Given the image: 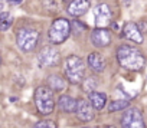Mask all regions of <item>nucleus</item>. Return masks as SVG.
<instances>
[{
	"mask_svg": "<svg viewBox=\"0 0 147 128\" xmlns=\"http://www.w3.org/2000/svg\"><path fill=\"white\" fill-rule=\"evenodd\" d=\"M117 59L120 65L128 71H141L146 65V59L143 53L138 49L133 46H127V45H123L118 48Z\"/></svg>",
	"mask_w": 147,
	"mask_h": 128,
	"instance_id": "1",
	"label": "nucleus"
},
{
	"mask_svg": "<svg viewBox=\"0 0 147 128\" xmlns=\"http://www.w3.org/2000/svg\"><path fill=\"white\" fill-rule=\"evenodd\" d=\"M85 62L80 56H69L65 60V66H63V74L65 78L69 84L72 85H78L84 81L85 78Z\"/></svg>",
	"mask_w": 147,
	"mask_h": 128,
	"instance_id": "2",
	"label": "nucleus"
},
{
	"mask_svg": "<svg viewBox=\"0 0 147 128\" xmlns=\"http://www.w3.org/2000/svg\"><path fill=\"white\" fill-rule=\"evenodd\" d=\"M35 104L42 115H49L55 108L53 91L49 86H38L35 91Z\"/></svg>",
	"mask_w": 147,
	"mask_h": 128,
	"instance_id": "3",
	"label": "nucleus"
},
{
	"mask_svg": "<svg viewBox=\"0 0 147 128\" xmlns=\"http://www.w3.org/2000/svg\"><path fill=\"white\" fill-rule=\"evenodd\" d=\"M69 35H71V23H69V20H66L63 17H59V19L53 20V23L51 25L49 32H48L49 40L53 45L63 43L69 38Z\"/></svg>",
	"mask_w": 147,
	"mask_h": 128,
	"instance_id": "4",
	"label": "nucleus"
},
{
	"mask_svg": "<svg viewBox=\"0 0 147 128\" xmlns=\"http://www.w3.org/2000/svg\"><path fill=\"white\" fill-rule=\"evenodd\" d=\"M16 42H18V46L23 52H30L36 48V45L39 42V32L35 29H29V27L20 29L18 32Z\"/></svg>",
	"mask_w": 147,
	"mask_h": 128,
	"instance_id": "5",
	"label": "nucleus"
},
{
	"mask_svg": "<svg viewBox=\"0 0 147 128\" xmlns=\"http://www.w3.org/2000/svg\"><path fill=\"white\" fill-rule=\"evenodd\" d=\"M123 128H146L141 112L137 108H125L121 117Z\"/></svg>",
	"mask_w": 147,
	"mask_h": 128,
	"instance_id": "6",
	"label": "nucleus"
},
{
	"mask_svg": "<svg viewBox=\"0 0 147 128\" xmlns=\"http://www.w3.org/2000/svg\"><path fill=\"white\" fill-rule=\"evenodd\" d=\"M59 52L53 48V46H46L43 48L39 55H38V62H39V65L43 68V66H55L58 65V62H59Z\"/></svg>",
	"mask_w": 147,
	"mask_h": 128,
	"instance_id": "7",
	"label": "nucleus"
},
{
	"mask_svg": "<svg viewBox=\"0 0 147 128\" xmlns=\"http://www.w3.org/2000/svg\"><path fill=\"white\" fill-rule=\"evenodd\" d=\"M94 17H95L97 27H107L111 23V10H110V6L105 5V3L98 5L94 9Z\"/></svg>",
	"mask_w": 147,
	"mask_h": 128,
	"instance_id": "8",
	"label": "nucleus"
},
{
	"mask_svg": "<svg viewBox=\"0 0 147 128\" xmlns=\"http://www.w3.org/2000/svg\"><path fill=\"white\" fill-rule=\"evenodd\" d=\"M77 117L84 121V122H90L94 119L95 117V108L91 105L90 101H85V99H80L78 104H77V111H75Z\"/></svg>",
	"mask_w": 147,
	"mask_h": 128,
	"instance_id": "9",
	"label": "nucleus"
},
{
	"mask_svg": "<svg viewBox=\"0 0 147 128\" xmlns=\"http://www.w3.org/2000/svg\"><path fill=\"white\" fill-rule=\"evenodd\" d=\"M91 42L97 48H107L111 43V33L105 27H97L91 32Z\"/></svg>",
	"mask_w": 147,
	"mask_h": 128,
	"instance_id": "10",
	"label": "nucleus"
},
{
	"mask_svg": "<svg viewBox=\"0 0 147 128\" xmlns=\"http://www.w3.org/2000/svg\"><path fill=\"white\" fill-rule=\"evenodd\" d=\"M90 6H91L90 0H72L66 7V12L74 17H80L88 12Z\"/></svg>",
	"mask_w": 147,
	"mask_h": 128,
	"instance_id": "11",
	"label": "nucleus"
},
{
	"mask_svg": "<svg viewBox=\"0 0 147 128\" xmlns=\"http://www.w3.org/2000/svg\"><path fill=\"white\" fill-rule=\"evenodd\" d=\"M123 36L134 43H143V33L140 30V27L133 23V22H127L123 27Z\"/></svg>",
	"mask_w": 147,
	"mask_h": 128,
	"instance_id": "12",
	"label": "nucleus"
},
{
	"mask_svg": "<svg viewBox=\"0 0 147 128\" xmlns=\"http://www.w3.org/2000/svg\"><path fill=\"white\" fill-rule=\"evenodd\" d=\"M87 63H88V66H90L94 72H97V74H101V72L105 69V66H107V62H105L104 56L100 55L98 52L90 53L88 58H87Z\"/></svg>",
	"mask_w": 147,
	"mask_h": 128,
	"instance_id": "13",
	"label": "nucleus"
},
{
	"mask_svg": "<svg viewBox=\"0 0 147 128\" xmlns=\"http://www.w3.org/2000/svg\"><path fill=\"white\" fill-rule=\"evenodd\" d=\"M77 104H78V99L72 98L71 95H62L59 97L58 99V105H59V109L65 114H71V112H75L77 111Z\"/></svg>",
	"mask_w": 147,
	"mask_h": 128,
	"instance_id": "14",
	"label": "nucleus"
},
{
	"mask_svg": "<svg viewBox=\"0 0 147 128\" xmlns=\"http://www.w3.org/2000/svg\"><path fill=\"white\" fill-rule=\"evenodd\" d=\"M88 101L91 102V105L100 111V109H104L105 105H107V95L104 92H98V91H91L88 94Z\"/></svg>",
	"mask_w": 147,
	"mask_h": 128,
	"instance_id": "15",
	"label": "nucleus"
},
{
	"mask_svg": "<svg viewBox=\"0 0 147 128\" xmlns=\"http://www.w3.org/2000/svg\"><path fill=\"white\" fill-rule=\"evenodd\" d=\"M48 85L52 91H62L65 88V79L59 75H51L48 78Z\"/></svg>",
	"mask_w": 147,
	"mask_h": 128,
	"instance_id": "16",
	"label": "nucleus"
},
{
	"mask_svg": "<svg viewBox=\"0 0 147 128\" xmlns=\"http://www.w3.org/2000/svg\"><path fill=\"white\" fill-rule=\"evenodd\" d=\"M130 101L127 99H117V101H111L108 105V111L110 112H118V111H124L125 108H128Z\"/></svg>",
	"mask_w": 147,
	"mask_h": 128,
	"instance_id": "17",
	"label": "nucleus"
},
{
	"mask_svg": "<svg viewBox=\"0 0 147 128\" xmlns=\"http://www.w3.org/2000/svg\"><path fill=\"white\" fill-rule=\"evenodd\" d=\"M33 128H58V127H56V122H55V121H51V119H43V121L36 122Z\"/></svg>",
	"mask_w": 147,
	"mask_h": 128,
	"instance_id": "18",
	"label": "nucleus"
},
{
	"mask_svg": "<svg viewBox=\"0 0 147 128\" xmlns=\"http://www.w3.org/2000/svg\"><path fill=\"white\" fill-rule=\"evenodd\" d=\"M10 25H12V19L9 17V19H6L5 22L0 23V30H6L7 27H10Z\"/></svg>",
	"mask_w": 147,
	"mask_h": 128,
	"instance_id": "19",
	"label": "nucleus"
},
{
	"mask_svg": "<svg viewBox=\"0 0 147 128\" xmlns=\"http://www.w3.org/2000/svg\"><path fill=\"white\" fill-rule=\"evenodd\" d=\"M104 128H115V127H113V125H107V127H104Z\"/></svg>",
	"mask_w": 147,
	"mask_h": 128,
	"instance_id": "20",
	"label": "nucleus"
},
{
	"mask_svg": "<svg viewBox=\"0 0 147 128\" xmlns=\"http://www.w3.org/2000/svg\"><path fill=\"white\" fill-rule=\"evenodd\" d=\"M0 65H2V56H0Z\"/></svg>",
	"mask_w": 147,
	"mask_h": 128,
	"instance_id": "21",
	"label": "nucleus"
},
{
	"mask_svg": "<svg viewBox=\"0 0 147 128\" xmlns=\"http://www.w3.org/2000/svg\"><path fill=\"white\" fill-rule=\"evenodd\" d=\"M84 128H88V127H84Z\"/></svg>",
	"mask_w": 147,
	"mask_h": 128,
	"instance_id": "22",
	"label": "nucleus"
}]
</instances>
